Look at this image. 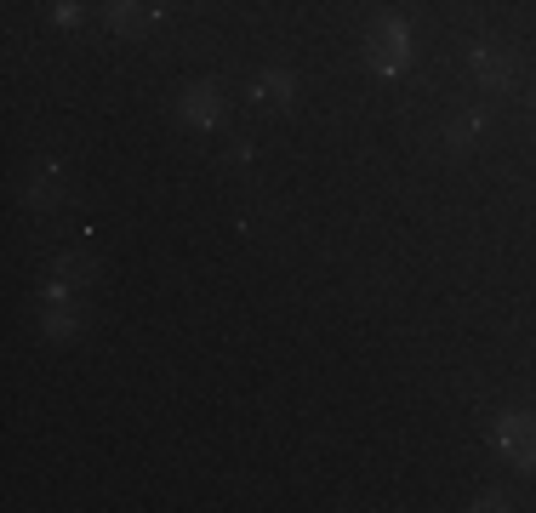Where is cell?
<instances>
[{"label":"cell","instance_id":"6da1fadb","mask_svg":"<svg viewBox=\"0 0 536 513\" xmlns=\"http://www.w3.org/2000/svg\"><path fill=\"white\" fill-rule=\"evenodd\" d=\"M371 63H377V75H399L405 63H411V29H405L399 17H377V29H371Z\"/></svg>","mask_w":536,"mask_h":513},{"label":"cell","instance_id":"7a4b0ae2","mask_svg":"<svg viewBox=\"0 0 536 513\" xmlns=\"http://www.w3.org/2000/svg\"><path fill=\"white\" fill-rule=\"evenodd\" d=\"M497 445H502V451L520 462V468H536V422H531V417H502Z\"/></svg>","mask_w":536,"mask_h":513},{"label":"cell","instance_id":"3957f363","mask_svg":"<svg viewBox=\"0 0 536 513\" xmlns=\"http://www.w3.org/2000/svg\"><path fill=\"white\" fill-rule=\"evenodd\" d=\"M474 80L485 92H508L513 86V57L497 52V46H474Z\"/></svg>","mask_w":536,"mask_h":513},{"label":"cell","instance_id":"277c9868","mask_svg":"<svg viewBox=\"0 0 536 513\" xmlns=\"http://www.w3.org/2000/svg\"><path fill=\"white\" fill-rule=\"evenodd\" d=\"M183 120H188V126H200V132H217L223 103L211 97V86H188V97H183Z\"/></svg>","mask_w":536,"mask_h":513},{"label":"cell","instance_id":"5b68a950","mask_svg":"<svg viewBox=\"0 0 536 513\" xmlns=\"http://www.w3.org/2000/svg\"><path fill=\"white\" fill-rule=\"evenodd\" d=\"M291 92H297L291 75H257V80H251V97H257V103H291Z\"/></svg>","mask_w":536,"mask_h":513},{"label":"cell","instance_id":"8992f818","mask_svg":"<svg viewBox=\"0 0 536 513\" xmlns=\"http://www.w3.org/2000/svg\"><path fill=\"white\" fill-rule=\"evenodd\" d=\"M480 132H485V115L474 109V115H462V120H451V126H445V143H451V148H468Z\"/></svg>","mask_w":536,"mask_h":513},{"label":"cell","instance_id":"52a82bcc","mask_svg":"<svg viewBox=\"0 0 536 513\" xmlns=\"http://www.w3.org/2000/svg\"><path fill=\"white\" fill-rule=\"evenodd\" d=\"M137 17H143V0H115V6H109L115 29H137Z\"/></svg>","mask_w":536,"mask_h":513},{"label":"cell","instance_id":"ba28073f","mask_svg":"<svg viewBox=\"0 0 536 513\" xmlns=\"http://www.w3.org/2000/svg\"><path fill=\"white\" fill-rule=\"evenodd\" d=\"M52 200H57V171H40L29 183V206H52Z\"/></svg>","mask_w":536,"mask_h":513},{"label":"cell","instance_id":"9c48e42d","mask_svg":"<svg viewBox=\"0 0 536 513\" xmlns=\"http://www.w3.org/2000/svg\"><path fill=\"white\" fill-rule=\"evenodd\" d=\"M69 331H75V314H69V308L46 314V337H69Z\"/></svg>","mask_w":536,"mask_h":513}]
</instances>
